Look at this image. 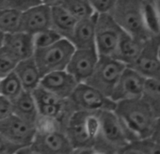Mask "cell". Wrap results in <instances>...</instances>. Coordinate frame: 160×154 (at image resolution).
Instances as JSON below:
<instances>
[{
  "label": "cell",
  "instance_id": "6da1fadb",
  "mask_svg": "<svg viewBox=\"0 0 160 154\" xmlns=\"http://www.w3.org/2000/svg\"><path fill=\"white\" fill-rule=\"evenodd\" d=\"M113 112L129 144L151 137L156 118L143 98L117 103Z\"/></svg>",
  "mask_w": 160,
  "mask_h": 154
},
{
  "label": "cell",
  "instance_id": "7a4b0ae2",
  "mask_svg": "<svg viewBox=\"0 0 160 154\" xmlns=\"http://www.w3.org/2000/svg\"><path fill=\"white\" fill-rule=\"evenodd\" d=\"M63 132L73 149H92L99 132L98 113L74 111L67 119Z\"/></svg>",
  "mask_w": 160,
  "mask_h": 154
},
{
  "label": "cell",
  "instance_id": "3957f363",
  "mask_svg": "<svg viewBox=\"0 0 160 154\" xmlns=\"http://www.w3.org/2000/svg\"><path fill=\"white\" fill-rule=\"evenodd\" d=\"M99 132L93 150L105 154H119L129 145L125 132L113 111L98 113Z\"/></svg>",
  "mask_w": 160,
  "mask_h": 154
},
{
  "label": "cell",
  "instance_id": "277c9868",
  "mask_svg": "<svg viewBox=\"0 0 160 154\" xmlns=\"http://www.w3.org/2000/svg\"><path fill=\"white\" fill-rule=\"evenodd\" d=\"M110 16L123 32L138 41H146L152 37L145 27L141 13L140 1H135V0L116 1V4L110 12Z\"/></svg>",
  "mask_w": 160,
  "mask_h": 154
},
{
  "label": "cell",
  "instance_id": "5b68a950",
  "mask_svg": "<svg viewBox=\"0 0 160 154\" xmlns=\"http://www.w3.org/2000/svg\"><path fill=\"white\" fill-rule=\"evenodd\" d=\"M75 49L66 39H61L54 45L34 51L33 58L42 76L59 70H65Z\"/></svg>",
  "mask_w": 160,
  "mask_h": 154
},
{
  "label": "cell",
  "instance_id": "8992f818",
  "mask_svg": "<svg viewBox=\"0 0 160 154\" xmlns=\"http://www.w3.org/2000/svg\"><path fill=\"white\" fill-rule=\"evenodd\" d=\"M125 68L122 63L113 57L99 56L92 76L84 84H87L110 98L120 76Z\"/></svg>",
  "mask_w": 160,
  "mask_h": 154
},
{
  "label": "cell",
  "instance_id": "52a82bcc",
  "mask_svg": "<svg viewBox=\"0 0 160 154\" xmlns=\"http://www.w3.org/2000/svg\"><path fill=\"white\" fill-rule=\"evenodd\" d=\"M68 101L74 111L99 113L114 111L116 107V103L110 98L87 84H78Z\"/></svg>",
  "mask_w": 160,
  "mask_h": 154
},
{
  "label": "cell",
  "instance_id": "ba28073f",
  "mask_svg": "<svg viewBox=\"0 0 160 154\" xmlns=\"http://www.w3.org/2000/svg\"><path fill=\"white\" fill-rule=\"evenodd\" d=\"M122 32L110 14L97 15L95 23V49L98 55L113 57Z\"/></svg>",
  "mask_w": 160,
  "mask_h": 154
},
{
  "label": "cell",
  "instance_id": "9c48e42d",
  "mask_svg": "<svg viewBox=\"0 0 160 154\" xmlns=\"http://www.w3.org/2000/svg\"><path fill=\"white\" fill-rule=\"evenodd\" d=\"M160 35L152 36L148 39L143 48L134 62L129 67L147 79H160Z\"/></svg>",
  "mask_w": 160,
  "mask_h": 154
},
{
  "label": "cell",
  "instance_id": "30bf717a",
  "mask_svg": "<svg viewBox=\"0 0 160 154\" xmlns=\"http://www.w3.org/2000/svg\"><path fill=\"white\" fill-rule=\"evenodd\" d=\"M146 79L131 68H125L112 91L110 99L115 103L140 99L143 96Z\"/></svg>",
  "mask_w": 160,
  "mask_h": 154
},
{
  "label": "cell",
  "instance_id": "8fae6325",
  "mask_svg": "<svg viewBox=\"0 0 160 154\" xmlns=\"http://www.w3.org/2000/svg\"><path fill=\"white\" fill-rule=\"evenodd\" d=\"M0 135L21 147H30L36 135V128L15 115L0 122Z\"/></svg>",
  "mask_w": 160,
  "mask_h": 154
},
{
  "label": "cell",
  "instance_id": "7c38bea8",
  "mask_svg": "<svg viewBox=\"0 0 160 154\" xmlns=\"http://www.w3.org/2000/svg\"><path fill=\"white\" fill-rule=\"evenodd\" d=\"M98 59L99 55L96 49L75 50L65 70L78 84H84L92 76Z\"/></svg>",
  "mask_w": 160,
  "mask_h": 154
},
{
  "label": "cell",
  "instance_id": "4fadbf2b",
  "mask_svg": "<svg viewBox=\"0 0 160 154\" xmlns=\"http://www.w3.org/2000/svg\"><path fill=\"white\" fill-rule=\"evenodd\" d=\"M38 154H72L73 148L61 131L37 132L30 146Z\"/></svg>",
  "mask_w": 160,
  "mask_h": 154
},
{
  "label": "cell",
  "instance_id": "5bb4252c",
  "mask_svg": "<svg viewBox=\"0 0 160 154\" xmlns=\"http://www.w3.org/2000/svg\"><path fill=\"white\" fill-rule=\"evenodd\" d=\"M51 28V8L43 1L22 12L20 32L31 36Z\"/></svg>",
  "mask_w": 160,
  "mask_h": 154
},
{
  "label": "cell",
  "instance_id": "9a60e30c",
  "mask_svg": "<svg viewBox=\"0 0 160 154\" xmlns=\"http://www.w3.org/2000/svg\"><path fill=\"white\" fill-rule=\"evenodd\" d=\"M77 86L78 83L71 74L66 70H59L42 76L39 87L65 101L70 98Z\"/></svg>",
  "mask_w": 160,
  "mask_h": 154
},
{
  "label": "cell",
  "instance_id": "2e32d148",
  "mask_svg": "<svg viewBox=\"0 0 160 154\" xmlns=\"http://www.w3.org/2000/svg\"><path fill=\"white\" fill-rule=\"evenodd\" d=\"M2 47L18 62L32 57L35 51L32 36L20 31L5 35Z\"/></svg>",
  "mask_w": 160,
  "mask_h": 154
},
{
  "label": "cell",
  "instance_id": "e0dca14e",
  "mask_svg": "<svg viewBox=\"0 0 160 154\" xmlns=\"http://www.w3.org/2000/svg\"><path fill=\"white\" fill-rule=\"evenodd\" d=\"M97 14L90 19L77 22L72 34L68 39L75 50L95 49V23Z\"/></svg>",
  "mask_w": 160,
  "mask_h": 154
},
{
  "label": "cell",
  "instance_id": "ac0fdd59",
  "mask_svg": "<svg viewBox=\"0 0 160 154\" xmlns=\"http://www.w3.org/2000/svg\"><path fill=\"white\" fill-rule=\"evenodd\" d=\"M145 41H140L122 32L113 58L122 63L125 67H131L138 57Z\"/></svg>",
  "mask_w": 160,
  "mask_h": 154
},
{
  "label": "cell",
  "instance_id": "d6986e66",
  "mask_svg": "<svg viewBox=\"0 0 160 154\" xmlns=\"http://www.w3.org/2000/svg\"><path fill=\"white\" fill-rule=\"evenodd\" d=\"M13 72L18 77L25 91L31 93L40 86L42 75L33 56L18 62Z\"/></svg>",
  "mask_w": 160,
  "mask_h": 154
},
{
  "label": "cell",
  "instance_id": "ffe728a7",
  "mask_svg": "<svg viewBox=\"0 0 160 154\" xmlns=\"http://www.w3.org/2000/svg\"><path fill=\"white\" fill-rule=\"evenodd\" d=\"M61 0L51 8V29L56 31L62 39L68 40L73 32L76 21L60 5Z\"/></svg>",
  "mask_w": 160,
  "mask_h": 154
},
{
  "label": "cell",
  "instance_id": "44dd1931",
  "mask_svg": "<svg viewBox=\"0 0 160 154\" xmlns=\"http://www.w3.org/2000/svg\"><path fill=\"white\" fill-rule=\"evenodd\" d=\"M12 111L13 115L35 127L39 113L37 104L31 93L24 91L14 102H12Z\"/></svg>",
  "mask_w": 160,
  "mask_h": 154
},
{
  "label": "cell",
  "instance_id": "7402d4cb",
  "mask_svg": "<svg viewBox=\"0 0 160 154\" xmlns=\"http://www.w3.org/2000/svg\"><path fill=\"white\" fill-rule=\"evenodd\" d=\"M60 5L76 22L90 19L95 14L89 0H61Z\"/></svg>",
  "mask_w": 160,
  "mask_h": 154
},
{
  "label": "cell",
  "instance_id": "603a6c76",
  "mask_svg": "<svg viewBox=\"0 0 160 154\" xmlns=\"http://www.w3.org/2000/svg\"><path fill=\"white\" fill-rule=\"evenodd\" d=\"M145 27L152 36L160 35V17L153 1H140Z\"/></svg>",
  "mask_w": 160,
  "mask_h": 154
},
{
  "label": "cell",
  "instance_id": "cb8c5ba5",
  "mask_svg": "<svg viewBox=\"0 0 160 154\" xmlns=\"http://www.w3.org/2000/svg\"><path fill=\"white\" fill-rule=\"evenodd\" d=\"M24 91L21 82L13 71L0 79V96L10 102H14Z\"/></svg>",
  "mask_w": 160,
  "mask_h": 154
},
{
  "label": "cell",
  "instance_id": "d4e9b609",
  "mask_svg": "<svg viewBox=\"0 0 160 154\" xmlns=\"http://www.w3.org/2000/svg\"><path fill=\"white\" fill-rule=\"evenodd\" d=\"M142 98L151 107L154 117H160V79H147Z\"/></svg>",
  "mask_w": 160,
  "mask_h": 154
},
{
  "label": "cell",
  "instance_id": "484cf974",
  "mask_svg": "<svg viewBox=\"0 0 160 154\" xmlns=\"http://www.w3.org/2000/svg\"><path fill=\"white\" fill-rule=\"evenodd\" d=\"M22 12L0 10V32L4 35L20 31Z\"/></svg>",
  "mask_w": 160,
  "mask_h": 154
},
{
  "label": "cell",
  "instance_id": "4316f807",
  "mask_svg": "<svg viewBox=\"0 0 160 154\" xmlns=\"http://www.w3.org/2000/svg\"><path fill=\"white\" fill-rule=\"evenodd\" d=\"M34 50H41L50 47L59 41L62 38L53 29L49 28L32 36Z\"/></svg>",
  "mask_w": 160,
  "mask_h": 154
},
{
  "label": "cell",
  "instance_id": "83f0119b",
  "mask_svg": "<svg viewBox=\"0 0 160 154\" xmlns=\"http://www.w3.org/2000/svg\"><path fill=\"white\" fill-rule=\"evenodd\" d=\"M41 2L39 0H0V10L24 12Z\"/></svg>",
  "mask_w": 160,
  "mask_h": 154
},
{
  "label": "cell",
  "instance_id": "f1b7e54d",
  "mask_svg": "<svg viewBox=\"0 0 160 154\" xmlns=\"http://www.w3.org/2000/svg\"><path fill=\"white\" fill-rule=\"evenodd\" d=\"M18 61L3 47H0V79L12 73Z\"/></svg>",
  "mask_w": 160,
  "mask_h": 154
},
{
  "label": "cell",
  "instance_id": "f546056e",
  "mask_svg": "<svg viewBox=\"0 0 160 154\" xmlns=\"http://www.w3.org/2000/svg\"><path fill=\"white\" fill-rule=\"evenodd\" d=\"M31 95L37 105H47V104H58L62 103L64 100H60L56 97L51 92L45 90L44 89L38 87L35 90L31 92Z\"/></svg>",
  "mask_w": 160,
  "mask_h": 154
},
{
  "label": "cell",
  "instance_id": "4dcf8cb0",
  "mask_svg": "<svg viewBox=\"0 0 160 154\" xmlns=\"http://www.w3.org/2000/svg\"><path fill=\"white\" fill-rule=\"evenodd\" d=\"M128 146L143 154H160V145L153 142L150 138L131 143Z\"/></svg>",
  "mask_w": 160,
  "mask_h": 154
},
{
  "label": "cell",
  "instance_id": "1f68e13d",
  "mask_svg": "<svg viewBox=\"0 0 160 154\" xmlns=\"http://www.w3.org/2000/svg\"><path fill=\"white\" fill-rule=\"evenodd\" d=\"M90 4L95 14H110L116 4V0H90Z\"/></svg>",
  "mask_w": 160,
  "mask_h": 154
},
{
  "label": "cell",
  "instance_id": "d6a6232c",
  "mask_svg": "<svg viewBox=\"0 0 160 154\" xmlns=\"http://www.w3.org/2000/svg\"><path fill=\"white\" fill-rule=\"evenodd\" d=\"M23 147L10 142L0 135V154H16V152Z\"/></svg>",
  "mask_w": 160,
  "mask_h": 154
},
{
  "label": "cell",
  "instance_id": "836d02e7",
  "mask_svg": "<svg viewBox=\"0 0 160 154\" xmlns=\"http://www.w3.org/2000/svg\"><path fill=\"white\" fill-rule=\"evenodd\" d=\"M13 114L12 103L6 98L0 96V122Z\"/></svg>",
  "mask_w": 160,
  "mask_h": 154
},
{
  "label": "cell",
  "instance_id": "e575fe53",
  "mask_svg": "<svg viewBox=\"0 0 160 154\" xmlns=\"http://www.w3.org/2000/svg\"><path fill=\"white\" fill-rule=\"evenodd\" d=\"M150 139L152 140L153 142L157 143L158 145H160V117L157 118L155 120L153 131H152V133Z\"/></svg>",
  "mask_w": 160,
  "mask_h": 154
},
{
  "label": "cell",
  "instance_id": "d590c367",
  "mask_svg": "<svg viewBox=\"0 0 160 154\" xmlns=\"http://www.w3.org/2000/svg\"><path fill=\"white\" fill-rule=\"evenodd\" d=\"M16 154H38L31 147H23L21 149H19Z\"/></svg>",
  "mask_w": 160,
  "mask_h": 154
},
{
  "label": "cell",
  "instance_id": "8d00e7d4",
  "mask_svg": "<svg viewBox=\"0 0 160 154\" xmlns=\"http://www.w3.org/2000/svg\"><path fill=\"white\" fill-rule=\"evenodd\" d=\"M121 154H143V153H141L140 151H138V150H137V149H135V148L128 146L126 148H124L121 152Z\"/></svg>",
  "mask_w": 160,
  "mask_h": 154
},
{
  "label": "cell",
  "instance_id": "74e56055",
  "mask_svg": "<svg viewBox=\"0 0 160 154\" xmlns=\"http://www.w3.org/2000/svg\"><path fill=\"white\" fill-rule=\"evenodd\" d=\"M92 149H74L72 154H92Z\"/></svg>",
  "mask_w": 160,
  "mask_h": 154
},
{
  "label": "cell",
  "instance_id": "f35d334b",
  "mask_svg": "<svg viewBox=\"0 0 160 154\" xmlns=\"http://www.w3.org/2000/svg\"><path fill=\"white\" fill-rule=\"evenodd\" d=\"M4 38H5V35H4L3 33L0 32V47H2V45H3Z\"/></svg>",
  "mask_w": 160,
  "mask_h": 154
},
{
  "label": "cell",
  "instance_id": "ab89813d",
  "mask_svg": "<svg viewBox=\"0 0 160 154\" xmlns=\"http://www.w3.org/2000/svg\"><path fill=\"white\" fill-rule=\"evenodd\" d=\"M92 154H105V153H102V152H100V151H96V150H93L92 149Z\"/></svg>",
  "mask_w": 160,
  "mask_h": 154
},
{
  "label": "cell",
  "instance_id": "60d3db41",
  "mask_svg": "<svg viewBox=\"0 0 160 154\" xmlns=\"http://www.w3.org/2000/svg\"><path fill=\"white\" fill-rule=\"evenodd\" d=\"M159 59H160V49H159Z\"/></svg>",
  "mask_w": 160,
  "mask_h": 154
},
{
  "label": "cell",
  "instance_id": "b9f144b4",
  "mask_svg": "<svg viewBox=\"0 0 160 154\" xmlns=\"http://www.w3.org/2000/svg\"><path fill=\"white\" fill-rule=\"evenodd\" d=\"M119 154H121V153H119Z\"/></svg>",
  "mask_w": 160,
  "mask_h": 154
}]
</instances>
